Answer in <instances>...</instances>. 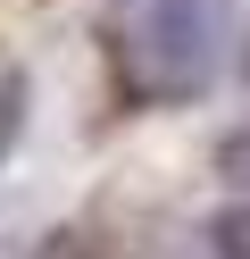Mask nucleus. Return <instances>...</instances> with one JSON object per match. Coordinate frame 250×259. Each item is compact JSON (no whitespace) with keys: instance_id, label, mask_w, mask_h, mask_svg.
I'll return each instance as SVG.
<instances>
[{"instance_id":"obj_1","label":"nucleus","mask_w":250,"mask_h":259,"mask_svg":"<svg viewBox=\"0 0 250 259\" xmlns=\"http://www.w3.org/2000/svg\"><path fill=\"white\" fill-rule=\"evenodd\" d=\"M209 9H217V0H159V9H150V42H142V51L150 59L183 51V84H192L200 59H209Z\"/></svg>"}]
</instances>
